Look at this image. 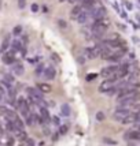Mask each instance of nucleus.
I'll return each instance as SVG.
<instances>
[{
  "label": "nucleus",
  "instance_id": "obj_1",
  "mask_svg": "<svg viewBox=\"0 0 140 146\" xmlns=\"http://www.w3.org/2000/svg\"><path fill=\"white\" fill-rule=\"evenodd\" d=\"M15 107L18 108L19 113L22 115V117H24V119H25L28 115H30V105H29L28 100H25V98H22V97L17 98V104H15Z\"/></svg>",
  "mask_w": 140,
  "mask_h": 146
},
{
  "label": "nucleus",
  "instance_id": "obj_2",
  "mask_svg": "<svg viewBox=\"0 0 140 146\" xmlns=\"http://www.w3.org/2000/svg\"><path fill=\"white\" fill-rule=\"evenodd\" d=\"M89 11V17L94 19H102V18H106V14H107V11H106V8L102 6V4H96L94 8H91V10H88Z\"/></svg>",
  "mask_w": 140,
  "mask_h": 146
},
{
  "label": "nucleus",
  "instance_id": "obj_3",
  "mask_svg": "<svg viewBox=\"0 0 140 146\" xmlns=\"http://www.w3.org/2000/svg\"><path fill=\"white\" fill-rule=\"evenodd\" d=\"M118 67H120V63H113V64H110V66L104 67V68L100 71V75H102L103 78H108L110 75H113V74H115V72L118 71Z\"/></svg>",
  "mask_w": 140,
  "mask_h": 146
},
{
  "label": "nucleus",
  "instance_id": "obj_4",
  "mask_svg": "<svg viewBox=\"0 0 140 146\" xmlns=\"http://www.w3.org/2000/svg\"><path fill=\"white\" fill-rule=\"evenodd\" d=\"M124 139L127 141H139L140 142V130L137 128H132V130H128L125 135H124Z\"/></svg>",
  "mask_w": 140,
  "mask_h": 146
},
{
  "label": "nucleus",
  "instance_id": "obj_5",
  "mask_svg": "<svg viewBox=\"0 0 140 146\" xmlns=\"http://www.w3.org/2000/svg\"><path fill=\"white\" fill-rule=\"evenodd\" d=\"M28 94L32 96L33 98H34V100L37 101V104L44 100V97H43V93H41V92H40L37 88H28Z\"/></svg>",
  "mask_w": 140,
  "mask_h": 146
},
{
  "label": "nucleus",
  "instance_id": "obj_6",
  "mask_svg": "<svg viewBox=\"0 0 140 146\" xmlns=\"http://www.w3.org/2000/svg\"><path fill=\"white\" fill-rule=\"evenodd\" d=\"M15 52L14 51H10V52H6L3 56H1V62L4 64H7V66H11V64H14L17 60H15V55H14Z\"/></svg>",
  "mask_w": 140,
  "mask_h": 146
},
{
  "label": "nucleus",
  "instance_id": "obj_7",
  "mask_svg": "<svg viewBox=\"0 0 140 146\" xmlns=\"http://www.w3.org/2000/svg\"><path fill=\"white\" fill-rule=\"evenodd\" d=\"M84 53H85V57H87V60H92V59H96V57H99L98 55V51H96V46H89V48H85L84 49Z\"/></svg>",
  "mask_w": 140,
  "mask_h": 146
},
{
  "label": "nucleus",
  "instance_id": "obj_8",
  "mask_svg": "<svg viewBox=\"0 0 140 146\" xmlns=\"http://www.w3.org/2000/svg\"><path fill=\"white\" fill-rule=\"evenodd\" d=\"M89 18H91V17H89V11H88V10H83L81 13L77 15L76 21H77V23H80V25H84V23H87V22H88Z\"/></svg>",
  "mask_w": 140,
  "mask_h": 146
},
{
  "label": "nucleus",
  "instance_id": "obj_9",
  "mask_svg": "<svg viewBox=\"0 0 140 146\" xmlns=\"http://www.w3.org/2000/svg\"><path fill=\"white\" fill-rule=\"evenodd\" d=\"M43 76H44L47 81H52V79H55V76H57V70H55L54 67H47V68L43 71Z\"/></svg>",
  "mask_w": 140,
  "mask_h": 146
},
{
  "label": "nucleus",
  "instance_id": "obj_10",
  "mask_svg": "<svg viewBox=\"0 0 140 146\" xmlns=\"http://www.w3.org/2000/svg\"><path fill=\"white\" fill-rule=\"evenodd\" d=\"M113 86H114V82H111V81L106 79V81H103V82L100 83V85H99V92H100V93H104V94H106V93H107V92H108L110 89H111Z\"/></svg>",
  "mask_w": 140,
  "mask_h": 146
},
{
  "label": "nucleus",
  "instance_id": "obj_11",
  "mask_svg": "<svg viewBox=\"0 0 140 146\" xmlns=\"http://www.w3.org/2000/svg\"><path fill=\"white\" fill-rule=\"evenodd\" d=\"M40 116L43 117V120H44V126H48V124H51L50 121H51V116H50V112H48V109L44 108V107H40Z\"/></svg>",
  "mask_w": 140,
  "mask_h": 146
},
{
  "label": "nucleus",
  "instance_id": "obj_12",
  "mask_svg": "<svg viewBox=\"0 0 140 146\" xmlns=\"http://www.w3.org/2000/svg\"><path fill=\"white\" fill-rule=\"evenodd\" d=\"M11 71H13L14 75H22L24 74V66H22V63H18V62H15L14 64H11Z\"/></svg>",
  "mask_w": 140,
  "mask_h": 146
},
{
  "label": "nucleus",
  "instance_id": "obj_13",
  "mask_svg": "<svg viewBox=\"0 0 140 146\" xmlns=\"http://www.w3.org/2000/svg\"><path fill=\"white\" fill-rule=\"evenodd\" d=\"M10 46H11V51H14V52L19 51L21 52V49H22L24 46H26V44L25 42H22L21 40H17V38H15V40L11 41V45H10Z\"/></svg>",
  "mask_w": 140,
  "mask_h": 146
},
{
  "label": "nucleus",
  "instance_id": "obj_14",
  "mask_svg": "<svg viewBox=\"0 0 140 146\" xmlns=\"http://www.w3.org/2000/svg\"><path fill=\"white\" fill-rule=\"evenodd\" d=\"M80 4L83 6L84 10H91L98 4V0H80Z\"/></svg>",
  "mask_w": 140,
  "mask_h": 146
},
{
  "label": "nucleus",
  "instance_id": "obj_15",
  "mask_svg": "<svg viewBox=\"0 0 140 146\" xmlns=\"http://www.w3.org/2000/svg\"><path fill=\"white\" fill-rule=\"evenodd\" d=\"M6 130L8 131V133L15 134V131L18 130V127L15 126V123H14V120H11V119H8V117H6Z\"/></svg>",
  "mask_w": 140,
  "mask_h": 146
},
{
  "label": "nucleus",
  "instance_id": "obj_16",
  "mask_svg": "<svg viewBox=\"0 0 140 146\" xmlns=\"http://www.w3.org/2000/svg\"><path fill=\"white\" fill-rule=\"evenodd\" d=\"M83 10H84V8H83V6H81L80 3H78V4H74V6H73V8H71V11H70V14H71V18L76 19L77 15L81 13Z\"/></svg>",
  "mask_w": 140,
  "mask_h": 146
},
{
  "label": "nucleus",
  "instance_id": "obj_17",
  "mask_svg": "<svg viewBox=\"0 0 140 146\" xmlns=\"http://www.w3.org/2000/svg\"><path fill=\"white\" fill-rule=\"evenodd\" d=\"M70 113H71V109H70L69 104H62V107H61V115L65 116V117H67V116H70Z\"/></svg>",
  "mask_w": 140,
  "mask_h": 146
},
{
  "label": "nucleus",
  "instance_id": "obj_18",
  "mask_svg": "<svg viewBox=\"0 0 140 146\" xmlns=\"http://www.w3.org/2000/svg\"><path fill=\"white\" fill-rule=\"evenodd\" d=\"M25 124L26 126H33V124H36V113H32L28 115L25 117Z\"/></svg>",
  "mask_w": 140,
  "mask_h": 146
},
{
  "label": "nucleus",
  "instance_id": "obj_19",
  "mask_svg": "<svg viewBox=\"0 0 140 146\" xmlns=\"http://www.w3.org/2000/svg\"><path fill=\"white\" fill-rule=\"evenodd\" d=\"M37 89L40 90L41 93H50L52 90V88H51V85H48V83H38Z\"/></svg>",
  "mask_w": 140,
  "mask_h": 146
},
{
  "label": "nucleus",
  "instance_id": "obj_20",
  "mask_svg": "<svg viewBox=\"0 0 140 146\" xmlns=\"http://www.w3.org/2000/svg\"><path fill=\"white\" fill-rule=\"evenodd\" d=\"M10 45H11V36H7V37L3 40V44H1V49H0V51L1 52L7 51Z\"/></svg>",
  "mask_w": 140,
  "mask_h": 146
},
{
  "label": "nucleus",
  "instance_id": "obj_21",
  "mask_svg": "<svg viewBox=\"0 0 140 146\" xmlns=\"http://www.w3.org/2000/svg\"><path fill=\"white\" fill-rule=\"evenodd\" d=\"M67 131H69V126H66V124H63V126H59V130H58V133L61 134V135H65V134H67Z\"/></svg>",
  "mask_w": 140,
  "mask_h": 146
},
{
  "label": "nucleus",
  "instance_id": "obj_22",
  "mask_svg": "<svg viewBox=\"0 0 140 146\" xmlns=\"http://www.w3.org/2000/svg\"><path fill=\"white\" fill-rule=\"evenodd\" d=\"M13 36H22V26H15L14 27Z\"/></svg>",
  "mask_w": 140,
  "mask_h": 146
},
{
  "label": "nucleus",
  "instance_id": "obj_23",
  "mask_svg": "<svg viewBox=\"0 0 140 146\" xmlns=\"http://www.w3.org/2000/svg\"><path fill=\"white\" fill-rule=\"evenodd\" d=\"M51 121H52V124L54 126H61V119H59V116H54V117H51Z\"/></svg>",
  "mask_w": 140,
  "mask_h": 146
},
{
  "label": "nucleus",
  "instance_id": "obj_24",
  "mask_svg": "<svg viewBox=\"0 0 140 146\" xmlns=\"http://www.w3.org/2000/svg\"><path fill=\"white\" fill-rule=\"evenodd\" d=\"M95 78H98V74H88V75L85 76V81L87 82H92Z\"/></svg>",
  "mask_w": 140,
  "mask_h": 146
},
{
  "label": "nucleus",
  "instance_id": "obj_25",
  "mask_svg": "<svg viewBox=\"0 0 140 146\" xmlns=\"http://www.w3.org/2000/svg\"><path fill=\"white\" fill-rule=\"evenodd\" d=\"M4 81L8 83H13L14 82V75H11V74H6L4 75Z\"/></svg>",
  "mask_w": 140,
  "mask_h": 146
},
{
  "label": "nucleus",
  "instance_id": "obj_26",
  "mask_svg": "<svg viewBox=\"0 0 140 146\" xmlns=\"http://www.w3.org/2000/svg\"><path fill=\"white\" fill-rule=\"evenodd\" d=\"M4 94H6V90H4V88L0 85V101L4 100Z\"/></svg>",
  "mask_w": 140,
  "mask_h": 146
},
{
  "label": "nucleus",
  "instance_id": "obj_27",
  "mask_svg": "<svg viewBox=\"0 0 140 146\" xmlns=\"http://www.w3.org/2000/svg\"><path fill=\"white\" fill-rule=\"evenodd\" d=\"M43 71H44V66H43V64L37 66V68H36V74L40 75V74H43Z\"/></svg>",
  "mask_w": 140,
  "mask_h": 146
},
{
  "label": "nucleus",
  "instance_id": "obj_28",
  "mask_svg": "<svg viewBox=\"0 0 140 146\" xmlns=\"http://www.w3.org/2000/svg\"><path fill=\"white\" fill-rule=\"evenodd\" d=\"M18 6H19V8H25L26 0H18Z\"/></svg>",
  "mask_w": 140,
  "mask_h": 146
},
{
  "label": "nucleus",
  "instance_id": "obj_29",
  "mask_svg": "<svg viewBox=\"0 0 140 146\" xmlns=\"http://www.w3.org/2000/svg\"><path fill=\"white\" fill-rule=\"evenodd\" d=\"M96 119H98V120H103V119H104L103 112H98V113H96Z\"/></svg>",
  "mask_w": 140,
  "mask_h": 146
},
{
  "label": "nucleus",
  "instance_id": "obj_30",
  "mask_svg": "<svg viewBox=\"0 0 140 146\" xmlns=\"http://www.w3.org/2000/svg\"><path fill=\"white\" fill-rule=\"evenodd\" d=\"M25 142L28 143V146H34V141H32L30 138H26Z\"/></svg>",
  "mask_w": 140,
  "mask_h": 146
},
{
  "label": "nucleus",
  "instance_id": "obj_31",
  "mask_svg": "<svg viewBox=\"0 0 140 146\" xmlns=\"http://www.w3.org/2000/svg\"><path fill=\"white\" fill-rule=\"evenodd\" d=\"M85 60H87V57H84V56L78 57V63H80V64H84V63H85Z\"/></svg>",
  "mask_w": 140,
  "mask_h": 146
},
{
  "label": "nucleus",
  "instance_id": "obj_32",
  "mask_svg": "<svg viewBox=\"0 0 140 146\" xmlns=\"http://www.w3.org/2000/svg\"><path fill=\"white\" fill-rule=\"evenodd\" d=\"M30 8H32V11H33V13H37L38 6H37V4H36V3H34V4H32V7H30Z\"/></svg>",
  "mask_w": 140,
  "mask_h": 146
},
{
  "label": "nucleus",
  "instance_id": "obj_33",
  "mask_svg": "<svg viewBox=\"0 0 140 146\" xmlns=\"http://www.w3.org/2000/svg\"><path fill=\"white\" fill-rule=\"evenodd\" d=\"M104 142H107V143H111V145H115V142H114V141H111V139H104Z\"/></svg>",
  "mask_w": 140,
  "mask_h": 146
},
{
  "label": "nucleus",
  "instance_id": "obj_34",
  "mask_svg": "<svg viewBox=\"0 0 140 146\" xmlns=\"http://www.w3.org/2000/svg\"><path fill=\"white\" fill-rule=\"evenodd\" d=\"M70 3H73V4L74 3H80V0H70Z\"/></svg>",
  "mask_w": 140,
  "mask_h": 146
},
{
  "label": "nucleus",
  "instance_id": "obj_35",
  "mask_svg": "<svg viewBox=\"0 0 140 146\" xmlns=\"http://www.w3.org/2000/svg\"><path fill=\"white\" fill-rule=\"evenodd\" d=\"M61 1H65V0H61Z\"/></svg>",
  "mask_w": 140,
  "mask_h": 146
},
{
  "label": "nucleus",
  "instance_id": "obj_36",
  "mask_svg": "<svg viewBox=\"0 0 140 146\" xmlns=\"http://www.w3.org/2000/svg\"><path fill=\"white\" fill-rule=\"evenodd\" d=\"M7 146H8V145H7Z\"/></svg>",
  "mask_w": 140,
  "mask_h": 146
}]
</instances>
